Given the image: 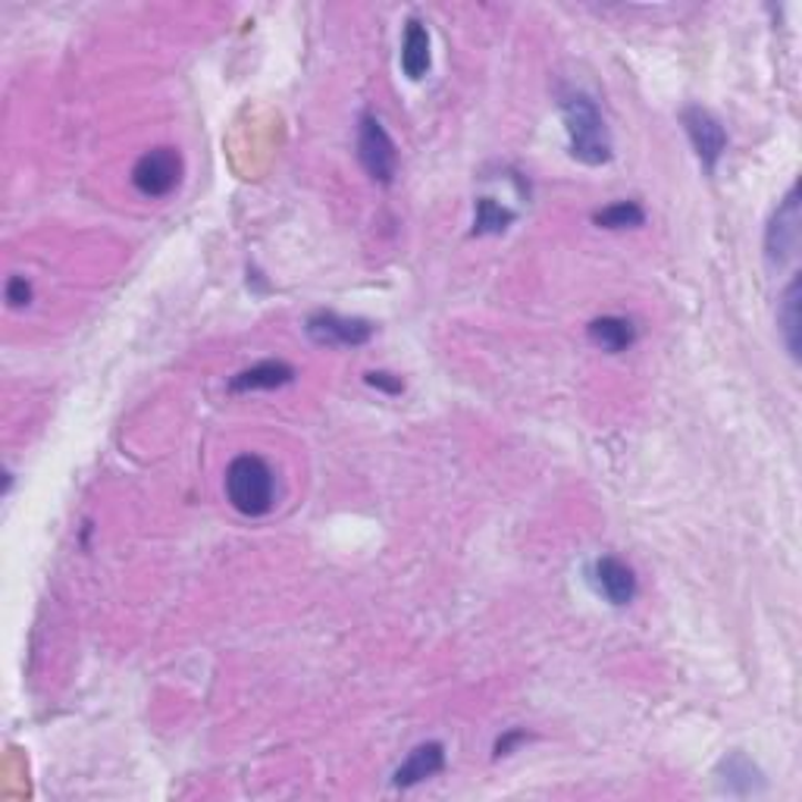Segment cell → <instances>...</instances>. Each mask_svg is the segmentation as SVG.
Listing matches in <instances>:
<instances>
[{"mask_svg": "<svg viewBox=\"0 0 802 802\" xmlns=\"http://www.w3.org/2000/svg\"><path fill=\"white\" fill-rule=\"evenodd\" d=\"M295 380V367L286 361H260L229 380V392H257V389H282Z\"/></svg>", "mask_w": 802, "mask_h": 802, "instance_id": "obj_11", "label": "cell"}, {"mask_svg": "<svg viewBox=\"0 0 802 802\" xmlns=\"http://www.w3.org/2000/svg\"><path fill=\"white\" fill-rule=\"evenodd\" d=\"M527 740V733L524 730H511V733H505L498 743H495V755H508L511 749L517 747V743H524Z\"/></svg>", "mask_w": 802, "mask_h": 802, "instance_id": "obj_19", "label": "cell"}, {"mask_svg": "<svg viewBox=\"0 0 802 802\" xmlns=\"http://www.w3.org/2000/svg\"><path fill=\"white\" fill-rule=\"evenodd\" d=\"M778 329L784 339L790 358H800V276L790 279V286L781 295V308H778Z\"/></svg>", "mask_w": 802, "mask_h": 802, "instance_id": "obj_14", "label": "cell"}, {"mask_svg": "<svg viewBox=\"0 0 802 802\" xmlns=\"http://www.w3.org/2000/svg\"><path fill=\"white\" fill-rule=\"evenodd\" d=\"M401 70L408 79H423L426 70H430V32L426 25L411 19L408 29H404V38H401Z\"/></svg>", "mask_w": 802, "mask_h": 802, "instance_id": "obj_13", "label": "cell"}, {"mask_svg": "<svg viewBox=\"0 0 802 802\" xmlns=\"http://www.w3.org/2000/svg\"><path fill=\"white\" fill-rule=\"evenodd\" d=\"M586 336H589V342L602 348V351L620 354V351H627V348L637 342V327H634V320H627V317H596V320L586 327Z\"/></svg>", "mask_w": 802, "mask_h": 802, "instance_id": "obj_12", "label": "cell"}, {"mask_svg": "<svg viewBox=\"0 0 802 802\" xmlns=\"http://www.w3.org/2000/svg\"><path fill=\"white\" fill-rule=\"evenodd\" d=\"M718 784L724 793H733V796H755V793L765 790V778L743 752H733L718 765Z\"/></svg>", "mask_w": 802, "mask_h": 802, "instance_id": "obj_10", "label": "cell"}, {"mask_svg": "<svg viewBox=\"0 0 802 802\" xmlns=\"http://www.w3.org/2000/svg\"><path fill=\"white\" fill-rule=\"evenodd\" d=\"M511 223H514V210L502 207L493 198L476 200V217H474V233L476 236H498L505 233Z\"/></svg>", "mask_w": 802, "mask_h": 802, "instance_id": "obj_15", "label": "cell"}, {"mask_svg": "<svg viewBox=\"0 0 802 802\" xmlns=\"http://www.w3.org/2000/svg\"><path fill=\"white\" fill-rule=\"evenodd\" d=\"M305 329H308L310 342L327 348H358L370 342V336H373V323L358 320V317H342V313H336V310H317V313H310Z\"/></svg>", "mask_w": 802, "mask_h": 802, "instance_id": "obj_6", "label": "cell"}, {"mask_svg": "<svg viewBox=\"0 0 802 802\" xmlns=\"http://www.w3.org/2000/svg\"><path fill=\"white\" fill-rule=\"evenodd\" d=\"M226 498L245 517H264L276 502L274 467L257 455H238L226 467Z\"/></svg>", "mask_w": 802, "mask_h": 802, "instance_id": "obj_2", "label": "cell"}, {"mask_svg": "<svg viewBox=\"0 0 802 802\" xmlns=\"http://www.w3.org/2000/svg\"><path fill=\"white\" fill-rule=\"evenodd\" d=\"M183 179V157L176 147H154L132 166V185L145 198H164Z\"/></svg>", "mask_w": 802, "mask_h": 802, "instance_id": "obj_5", "label": "cell"}, {"mask_svg": "<svg viewBox=\"0 0 802 802\" xmlns=\"http://www.w3.org/2000/svg\"><path fill=\"white\" fill-rule=\"evenodd\" d=\"M442 768H445V749H442V743H420V747L411 749V755L395 768L392 784L408 790V786L420 784V781L436 778Z\"/></svg>", "mask_w": 802, "mask_h": 802, "instance_id": "obj_9", "label": "cell"}, {"mask_svg": "<svg viewBox=\"0 0 802 802\" xmlns=\"http://www.w3.org/2000/svg\"><path fill=\"white\" fill-rule=\"evenodd\" d=\"M680 123L687 128V135H690V142H693L702 166H706L709 173H714V166H718V161H721L724 151H728V132L721 126V120L706 107H687L680 113Z\"/></svg>", "mask_w": 802, "mask_h": 802, "instance_id": "obj_7", "label": "cell"}, {"mask_svg": "<svg viewBox=\"0 0 802 802\" xmlns=\"http://www.w3.org/2000/svg\"><path fill=\"white\" fill-rule=\"evenodd\" d=\"M367 385L383 389L389 395H401V392H404V380L395 377V373H385V370H370V373H367Z\"/></svg>", "mask_w": 802, "mask_h": 802, "instance_id": "obj_17", "label": "cell"}, {"mask_svg": "<svg viewBox=\"0 0 802 802\" xmlns=\"http://www.w3.org/2000/svg\"><path fill=\"white\" fill-rule=\"evenodd\" d=\"M562 120H565L567 147L570 157L586 166H602L611 161V135L602 120L596 101L584 92H562L558 97Z\"/></svg>", "mask_w": 802, "mask_h": 802, "instance_id": "obj_1", "label": "cell"}, {"mask_svg": "<svg viewBox=\"0 0 802 802\" xmlns=\"http://www.w3.org/2000/svg\"><path fill=\"white\" fill-rule=\"evenodd\" d=\"M593 223L602 229H634V226L646 223V210L639 207L637 200H618L605 210H596Z\"/></svg>", "mask_w": 802, "mask_h": 802, "instance_id": "obj_16", "label": "cell"}, {"mask_svg": "<svg viewBox=\"0 0 802 802\" xmlns=\"http://www.w3.org/2000/svg\"><path fill=\"white\" fill-rule=\"evenodd\" d=\"M589 584H593V589L599 593L602 599L618 605V608L637 599V574H634V567L624 565L620 558H611V555L593 562Z\"/></svg>", "mask_w": 802, "mask_h": 802, "instance_id": "obj_8", "label": "cell"}, {"mask_svg": "<svg viewBox=\"0 0 802 802\" xmlns=\"http://www.w3.org/2000/svg\"><path fill=\"white\" fill-rule=\"evenodd\" d=\"M800 185H793V188L786 192V198L778 204V210H774V217H771L765 229V257L771 270H781V267H786V264L796 257V248H800Z\"/></svg>", "mask_w": 802, "mask_h": 802, "instance_id": "obj_3", "label": "cell"}, {"mask_svg": "<svg viewBox=\"0 0 802 802\" xmlns=\"http://www.w3.org/2000/svg\"><path fill=\"white\" fill-rule=\"evenodd\" d=\"M7 301H10V308H25V305L32 301V286H29L22 276H10V282H7Z\"/></svg>", "mask_w": 802, "mask_h": 802, "instance_id": "obj_18", "label": "cell"}, {"mask_svg": "<svg viewBox=\"0 0 802 802\" xmlns=\"http://www.w3.org/2000/svg\"><path fill=\"white\" fill-rule=\"evenodd\" d=\"M358 161H361V166H364L367 176H370L373 183L392 185L395 169H399V151H395V142L389 138L385 126L373 113L361 116V128H358Z\"/></svg>", "mask_w": 802, "mask_h": 802, "instance_id": "obj_4", "label": "cell"}]
</instances>
